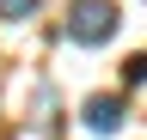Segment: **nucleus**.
<instances>
[{"mask_svg": "<svg viewBox=\"0 0 147 140\" xmlns=\"http://www.w3.org/2000/svg\"><path fill=\"white\" fill-rule=\"evenodd\" d=\"M67 37L80 49L110 43V37H117V6H110V0H74V6H67Z\"/></svg>", "mask_w": 147, "mask_h": 140, "instance_id": "nucleus-1", "label": "nucleus"}, {"mask_svg": "<svg viewBox=\"0 0 147 140\" xmlns=\"http://www.w3.org/2000/svg\"><path fill=\"white\" fill-rule=\"evenodd\" d=\"M80 116H86V128H92V134H117L123 122H129V104H123L117 92H98V98H86V110H80Z\"/></svg>", "mask_w": 147, "mask_h": 140, "instance_id": "nucleus-2", "label": "nucleus"}, {"mask_svg": "<svg viewBox=\"0 0 147 140\" xmlns=\"http://www.w3.org/2000/svg\"><path fill=\"white\" fill-rule=\"evenodd\" d=\"M43 0H0V19H31Z\"/></svg>", "mask_w": 147, "mask_h": 140, "instance_id": "nucleus-3", "label": "nucleus"}, {"mask_svg": "<svg viewBox=\"0 0 147 140\" xmlns=\"http://www.w3.org/2000/svg\"><path fill=\"white\" fill-rule=\"evenodd\" d=\"M123 79L141 85V79H147V55H129V61H123Z\"/></svg>", "mask_w": 147, "mask_h": 140, "instance_id": "nucleus-4", "label": "nucleus"}]
</instances>
